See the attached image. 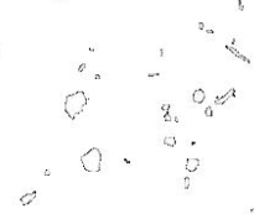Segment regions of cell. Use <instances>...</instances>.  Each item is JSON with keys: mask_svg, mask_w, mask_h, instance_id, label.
<instances>
[{"mask_svg": "<svg viewBox=\"0 0 254 214\" xmlns=\"http://www.w3.org/2000/svg\"><path fill=\"white\" fill-rule=\"evenodd\" d=\"M37 197V192L36 191H32V192H27L22 195V197L20 198V202L22 205H27L30 203H32V202L35 200V198Z\"/></svg>", "mask_w": 254, "mask_h": 214, "instance_id": "8992f818", "label": "cell"}, {"mask_svg": "<svg viewBox=\"0 0 254 214\" xmlns=\"http://www.w3.org/2000/svg\"><path fill=\"white\" fill-rule=\"evenodd\" d=\"M81 163L86 172L97 173L102 168V152L99 148L92 147L81 156Z\"/></svg>", "mask_w": 254, "mask_h": 214, "instance_id": "7a4b0ae2", "label": "cell"}, {"mask_svg": "<svg viewBox=\"0 0 254 214\" xmlns=\"http://www.w3.org/2000/svg\"><path fill=\"white\" fill-rule=\"evenodd\" d=\"M176 138L175 136H166V138L164 139V145L169 146V147H174L176 146Z\"/></svg>", "mask_w": 254, "mask_h": 214, "instance_id": "52a82bcc", "label": "cell"}, {"mask_svg": "<svg viewBox=\"0 0 254 214\" xmlns=\"http://www.w3.org/2000/svg\"><path fill=\"white\" fill-rule=\"evenodd\" d=\"M238 8H239V10H240V11L244 9V5H243V0H238Z\"/></svg>", "mask_w": 254, "mask_h": 214, "instance_id": "8fae6325", "label": "cell"}, {"mask_svg": "<svg viewBox=\"0 0 254 214\" xmlns=\"http://www.w3.org/2000/svg\"><path fill=\"white\" fill-rule=\"evenodd\" d=\"M198 166H199V160H198V158H192V157H190V158L186 160V165H185L186 171H189V172H196V170L198 168Z\"/></svg>", "mask_w": 254, "mask_h": 214, "instance_id": "5b68a950", "label": "cell"}, {"mask_svg": "<svg viewBox=\"0 0 254 214\" xmlns=\"http://www.w3.org/2000/svg\"><path fill=\"white\" fill-rule=\"evenodd\" d=\"M164 120L165 121H167V123H170L171 121V116H170V113H165V115H164Z\"/></svg>", "mask_w": 254, "mask_h": 214, "instance_id": "30bf717a", "label": "cell"}, {"mask_svg": "<svg viewBox=\"0 0 254 214\" xmlns=\"http://www.w3.org/2000/svg\"><path fill=\"white\" fill-rule=\"evenodd\" d=\"M87 103H88L87 94L83 91H78V92L68 94V96L65 98V105H63L66 115H67L71 120H75V119L83 111V109L86 108Z\"/></svg>", "mask_w": 254, "mask_h": 214, "instance_id": "6da1fadb", "label": "cell"}, {"mask_svg": "<svg viewBox=\"0 0 254 214\" xmlns=\"http://www.w3.org/2000/svg\"><path fill=\"white\" fill-rule=\"evenodd\" d=\"M234 96H235V89H234V88H231L226 94H222V96L217 97L216 100H215V103H216L217 105H222V104H225V103L229 102V99H231V98H234Z\"/></svg>", "mask_w": 254, "mask_h": 214, "instance_id": "3957f363", "label": "cell"}, {"mask_svg": "<svg viewBox=\"0 0 254 214\" xmlns=\"http://www.w3.org/2000/svg\"><path fill=\"white\" fill-rule=\"evenodd\" d=\"M204 114H206V116H213V109L211 108V106H207L206 110H204Z\"/></svg>", "mask_w": 254, "mask_h": 214, "instance_id": "ba28073f", "label": "cell"}, {"mask_svg": "<svg viewBox=\"0 0 254 214\" xmlns=\"http://www.w3.org/2000/svg\"><path fill=\"white\" fill-rule=\"evenodd\" d=\"M161 110H162V111H165V113H167L169 110H170V104H169V103L162 104V105H161Z\"/></svg>", "mask_w": 254, "mask_h": 214, "instance_id": "9c48e42d", "label": "cell"}, {"mask_svg": "<svg viewBox=\"0 0 254 214\" xmlns=\"http://www.w3.org/2000/svg\"><path fill=\"white\" fill-rule=\"evenodd\" d=\"M250 213H254V208H252V209H250Z\"/></svg>", "mask_w": 254, "mask_h": 214, "instance_id": "4fadbf2b", "label": "cell"}, {"mask_svg": "<svg viewBox=\"0 0 254 214\" xmlns=\"http://www.w3.org/2000/svg\"><path fill=\"white\" fill-rule=\"evenodd\" d=\"M184 182H185V188H189V186H190V178L186 177Z\"/></svg>", "mask_w": 254, "mask_h": 214, "instance_id": "7c38bea8", "label": "cell"}, {"mask_svg": "<svg viewBox=\"0 0 254 214\" xmlns=\"http://www.w3.org/2000/svg\"><path fill=\"white\" fill-rule=\"evenodd\" d=\"M204 99H206V93H204L203 89L198 88V89H196V91L192 93V100H193V103H196V104H202V103L204 102Z\"/></svg>", "mask_w": 254, "mask_h": 214, "instance_id": "277c9868", "label": "cell"}]
</instances>
